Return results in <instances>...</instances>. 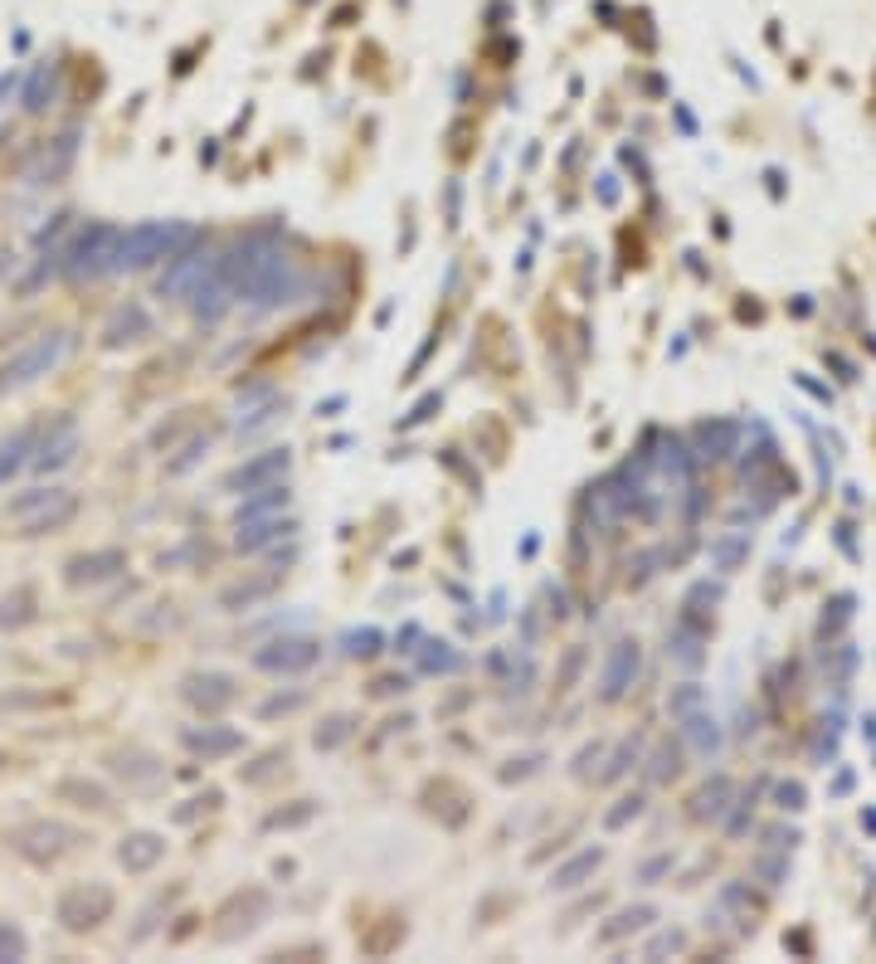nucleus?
Segmentation results:
<instances>
[{"label": "nucleus", "instance_id": "14", "mask_svg": "<svg viewBox=\"0 0 876 964\" xmlns=\"http://www.w3.org/2000/svg\"><path fill=\"white\" fill-rule=\"evenodd\" d=\"M292 531H297V521L292 517H254V521H239V551L244 556H258L263 546H278V541H288Z\"/></svg>", "mask_w": 876, "mask_h": 964}, {"label": "nucleus", "instance_id": "24", "mask_svg": "<svg viewBox=\"0 0 876 964\" xmlns=\"http://www.w3.org/2000/svg\"><path fill=\"white\" fill-rule=\"evenodd\" d=\"M657 921V906H628L619 916H609V926H599V945H614L623 935H633V930H648Z\"/></svg>", "mask_w": 876, "mask_h": 964}, {"label": "nucleus", "instance_id": "35", "mask_svg": "<svg viewBox=\"0 0 876 964\" xmlns=\"http://www.w3.org/2000/svg\"><path fill=\"white\" fill-rule=\"evenodd\" d=\"M711 556H716V565H721V570H735L740 560L750 556V541H745V536H721V541L711 546Z\"/></svg>", "mask_w": 876, "mask_h": 964}, {"label": "nucleus", "instance_id": "5", "mask_svg": "<svg viewBox=\"0 0 876 964\" xmlns=\"http://www.w3.org/2000/svg\"><path fill=\"white\" fill-rule=\"evenodd\" d=\"M112 916V891L103 882H78L59 896V921L69 930H93Z\"/></svg>", "mask_w": 876, "mask_h": 964}, {"label": "nucleus", "instance_id": "11", "mask_svg": "<svg viewBox=\"0 0 876 964\" xmlns=\"http://www.w3.org/2000/svg\"><path fill=\"white\" fill-rule=\"evenodd\" d=\"M288 468H292L288 448H268V453L249 458V463H239V468L224 478V487H229V492H254V487H263V482H278Z\"/></svg>", "mask_w": 876, "mask_h": 964}, {"label": "nucleus", "instance_id": "13", "mask_svg": "<svg viewBox=\"0 0 876 964\" xmlns=\"http://www.w3.org/2000/svg\"><path fill=\"white\" fill-rule=\"evenodd\" d=\"M701 648H706V624L696 619L692 609H682V619L667 633V653H672V663H682V668H701V658H706Z\"/></svg>", "mask_w": 876, "mask_h": 964}, {"label": "nucleus", "instance_id": "26", "mask_svg": "<svg viewBox=\"0 0 876 964\" xmlns=\"http://www.w3.org/2000/svg\"><path fill=\"white\" fill-rule=\"evenodd\" d=\"M380 648H385V633H380V629H351L346 638H341V653H346V658H356V663H370Z\"/></svg>", "mask_w": 876, "mask_h": 964}, {"label": "nucleus", "instance_id": "48", "mask_svg": "<svg viewBox=\"0 0 876 964\" xmlns=\"http://www.w3.org/2000/svg\"><path fill=\"white\" fill-rule=\"evenodd\" d=\"M765 838H769V848H779V853H784V848H794V843H799V833H794V828H769Z\"/></svg>", "mask_w": 876, "mask_h": 964}, {"label": "nucleus", "instance_id": "10", "mask_svg": "<svg viewBox=\"0 0 876 964\" xmlns=\"http://www.w3.org/2000/svg\"><path fill=\"white\" fill-rule=\"evenodd\" d=\"M263 916H268V891L249 887V891H239V896H229V901H224V911H219V921H224V926H219L215 935H219V940H239V935H249Z\"/></svg>", "mask_w": 876, "mask_h": 964}, {"label": "nucleus", "instance_id": "23", "mask_svg": "<svg viewBox=\"0 0 876 964\" xmlns=\"http://www.w3.org/2000/svg\"><path fill=\"white\" fill-rule=\"evenodd\" d=\"M682 736H687V745H692L701 760H711V755H721V726L711 721V716H701V711H692V716H682Z\"/></svg>", "mask_w": 876, "mask_h": 964}, {"label": "nucleus", "instance_id": "29", "mask_svg": "<svg viewBox=\"0 0 876 964\" xmlns=\"http://www.w3.org/2000/svg\"><path fill=\"white\" fill-rule=\"evenodd\" d=\"M59 799H78V809H108V789H103V784H88V779H64V784H59Z\"/></svg>", "mask_w": 876, "mask_h": 964}, {"label": "nucleus", "instance_id": "20", "mask_svg": "<svg viewBox=\"0 0 876 964\" xmlns=\"http://www.w3.org/2000/svg\"><path fill=\"white\" fill-rule=\"evenodd\" d=\"M288 502H292L288 482H263V487H254V492L244 497V507H239V521L273 517V512H278V507H288Z\"/></svg>", "mask_w": 876, "mask_h": 964}, {"label": "nucleus", "instance_id": "16", "mask_svg": "<svg viewBox=\"0 0 876 964\" xmlns=\"http://www.w3.org/2000/svg\"><path fill=\"white\" fill-rule=\"evenodd\" d=\"M142 336H151V317H146L142 302H127V307L112 312L103 341H108V346H127V341H142Z\"/></svg>", "mask_w": 876, "mask_h": 964}, {"label": "nucleus", "instance_id": "19", "mask_svg": "<svg viewBox=\"0 0 876 964\" xmlns=\"http://www.w3.org/2000/svg\"><path fill=\"white\" fill-rule=\"evenodd\" d=\"M166 853V838H156V833H132L122 848H117V862L127 867V872H151L156 862Z\"/></svg>", "mask_w": 876, "mask_h": 964}, {"label": "nucleus", "instance_id": "39", "mask_svg": "<svg viewBox=\"0 0 876 964\" xmlns=\"http://www.w3.org/2000/svg\"><path fill=\"white\" fill-rule=\"evenodd\" d=\"M49 98H54V74H49V69H39L35 83H30V93H25V108L44 112V108H49Z\"/></svg>", "mask_w": 876, "mask_h": 964}, {"label": "nucleus", "instance_id": "21", "mask_svg": "<svg viewBox=\"0 0 876 964\" xmlns=\"http://www.w3.org/2000/svg\"><path fill=\"white\" fill-rule=\"evenodd\" d=\"M730 794H735V784H730L726 775L706 779V784H701V789L692 794V818H726Z\"/></svg>", "mask_w": 876, "mask_h": 964}, {"label": "nucleus", "instance_id": "42", "mask_svg": "<svg viewBox=\"0 0 876 964\" xmlns=\"http://www.w3.org/2000/svg\"><path fill=\"white\" fill-rule=\"evenodd\" d=\"M774 804H779L784 814H799V809H803V784H799V779H784V784L774 789Z\"/></svg>", "mask_w": 876, "mask_h": 964}, {"label": "nucleus", "instance_id": "46", "mask_svg": "<svg viewBox=\"0 0 876 964\" xmlns=\"http://www.w3.org/2000/svg\"><path fill=\"white\" fill-rule=\"evenodd\" d=\"M599 760H604V745H599V741H594V745H584V750H580V755H575V775H589V770H594V765H599Z\"/></svg>", "mask_w": 876, "mask_h": 964}, {"label": "nucleus", "instance_id": "40", "mask_svg": "<svg viewBox=\"0 0 876 964\" xmlns=\"http://www.w3.org/2000/svg\"><path fill=\"white\" fill-rule=\"evenodd\" d=\"M278 765H288V750H268V755L258 760L254 770H244V784H258V779L278 775Z\"/></svg>", "mask_w": 876, "mask_h": 964}, {"label": "nucleus", "instance_id": "51", "mask_svg": "<svg viewBox=\"0 0 876 964\" xmlns=\"http://www.w3.org/2000/svg\"><path fill=\"white\" fill-rule=\"evenodd\" d=\"M580 663H584V653H580V648H575V653H570V663H565V672H560V687H565V682H575V672H580Z\"/></svg>", "mask_w": 876, "mask_h": 964}, {"label": "nucleus", "instance_id": "17", "mask_svg": "<svg viewBox=\"0 0 876 964\" xmlns=\"http://www.w3.org/2000/svg\"><path fill=\"white\" fill-rule=\"evenodd\" d=\"M117 570H127V556L122 551H98V556H78L69 560V585H98Z\"/></svg>", "mask_w": 876, "mask_h": 964}, {"label": "nucleus", "instance_id": "38", "mask_svg": "<svg viewBox=\"0 0 876 964\" xmlns=\"http://www.w3.org/2000/svg\"><path fill=\"white\" fill-rule=\"evenodd\" d=\"M25 950H30L25 930H15L10 921H0V960H25Z\"/></svg>", "mask_w": 876, "mask_h": 964}, {"label": "nucleus", "instance_id": "15", "mask_svg": "<svg viewBox=\"0 0 876 964\" xmlns=\"http://www.w3.org/2000/svg\"><path fill=\"white\" fill-rule=\"evenodd\" d=\"M599 862H604V848H580L570 862H560V867L550 872V891H580L584 882L599 872Z\"/></svg>", "mask_w": 876, "mask_h": 964}, {"label": "nucleus", "instance_id": "27", "mask_svg": "<svg viewBox=\"0 0 876 964\" xmlns=\"http://www.w3.org/2000/svg\"><path fill=\"white\" fill-rule=\"evenodd\" d=\"M696 439H701V458H726L735 448V424H701Z\"/></svg>", "mask_w": 876, "mask_h": 964}, {"label": "nucleus", "instance_id": "25", "mask_svg": "<svg viewBox=\"0 0 876 964\" xmlns=\"http://www.w3.org/2000/svg\"><path fill=\"white\" fill-rule=\"evenodd\" d=\"M73 448H78V434H73V424L64 419V424H59V439L44 444V453L35 458V468H44V473H49V468H64V463L73 458Z\"/></svg>", "mask_w": 876, "mask_h": 964}, {"label": "nucleus", "instance_id": "32", "mask_svg": "<svg viewBox=\"0 0 876 964\" xmlns=\"http://www.w3.org/2000/svg\"><path fill=\"white\" fill-rule=\"evenodd\" d=\"M30 590H15L10 599H0V629H20V624H30Z\"/></svg>", "mask_w": 876, "mask_h": 964}, {"label": "nucleus", "instance_id": "30", "mask_svg": "<svg viewBox=\"0 0 876 964\" xmlns=\"http://www.w3.org/2000/svg\"><path fill=\"white\" fill-rule=\"evenodd\" d=\"M419 668L434 672V677L438 672H458L463 668V653H453L448 643H424V648H419Z\"/></svg>", "mask_w": 876, "mask_h": 964}, {"label": "nucleus", "instance_id": "49", "mask_svg": "<svg viewBox=\"0 0 876 964\" xmlns=\"http://www.w3.org/2000/svg\"><path fill=\"white\" fill-rule=\"evenodd\" d=\"M633 760H638V755H633V745H623L619 755H614V765H609V770H604V779H619L623 770H628V765H633Z\"/></svg>", "mask_w": 876, "mask_h": 964}, {"label": "nucleus", "instance_id": "36", "mask_svg": "<svg viewBox=\"0 0 876 964\" xmlns=\"http://www.w3.org/2000/svg\"><path fill=\"white\" fill-rule=\"evenodd\" d=\"M638 814H643V794H623L619 804L604 814V828H609V833H619V828H628Z\"/></svg>", "mask_w": 876, "mask_h": 964}, {"label": "nucleus", "instance_id": "52", "mask_svg": "<svg viewBox=\"0 0 876 964\" xmlns=\"http://www.w3.org/2000/svg\"><path fill=\"white\" fill-rule=\"evenodd\" d=\"M599 200H604V205H614V200H619V186H614V176H604V186H599Z\"/></svg>", "mask_w": 876, "mask_h": 964}, {"label": "nucleus", "instance_id": "47", "mask_svg": "<svg viewBox=\"0 0 876 964\" xmlns=\"http://www.w3.org/2000/svg\"><path fill=\"white\" fill-rule=\"evenodd\" d=\"M434 409H438V395H424L419 405H414V409H409V414H404V424H424V419H429Z\"/></svg>", "mask_w": 876, "mask_h": 964}, {"label": "nucleus", "instance_id": "33", "mask_svg": "<svg viewBox=\"0 0 876 964\" xmlns=\"http://www.w3.org/2000/svg\"><path fill=\"white\" fill-rule=\"evenodd\" d=\"M687 950V935L682 930H657L653 940L643 945V960H662V955H682Z\"/></svg>", "mask_w": 876, "mask_h": 964}, {"label": "nucleus", "instance_id": "50", "mask_svg": "<svg viewBox=\"0 0 876 964\" xmlns=\"http://www.w3.org/2000/svg\"><path fill=\"white\" fill-rule=\"evenodd\" d=\"M404 687H409L404 677H380V682H375L370 692H375V697H395V692H404Z\"/></svg>", "mask_w": 876, "mask_h": 964}, {"label": "nucleus", "instance_id": "8", "mask_svg": "<svg viewBox=\"0 0 876 964\" xmlns=\"http://www.w3.org/2000/svg\"><path fill=\"white\" fill-rule=\"evenodd\" d=\"M317 658H322V643H317V638H273L268 648L254 653V668L278 677V672H307Z\"/></svg>", "mask_w": 876, "mask_h": 964}, {"label": "nucleus", "instance_id": "2", "mask_svg": "<svg viewBox=\"0 0 876 964\" xmlns=\"http://www.w3.org/2000/svg\"><path fill=\"white\" fill-rule=\"evenodd\" d=\"M117 239H122V229H112V224H88V229L73 239V249L64 254V278L88 283V278L112 273V263H117Z\"/></svg>", "mask_w": 876, "mask_h": 964}, {"label": "nucleus", "instance_id": "9", "mask_svg": "<svg viewBox=\"0 0 876 964\" xmlns=\"http://www.w3.org/2000/svg\"><path fill=\"white\" fill-rule=\"evenodd\" d=\"M638 668H643L638 643H633V638L614 643L609 658H604V672H599V697H604V702H623L628 687H633V677H638Z\"/></svg>", "mask_w": 876, "mask_h": 964}, {"label": "nucleus", "instance_id": "34", "mask_svg": "<svg viewBox=\"0 0 876 964\" xmlns=\"http://www.w3.org/2000/svg\"><path fill=\"white\" fill-rule=\"evenodd\" d=\"M682 775V755L672 750V745H657V755H653V770H648V779L653 784H672V779Z\"/></svg>", "mask_w": 876, "mask_h": 964}, {"label": "nucleus", "instance_id": "31", "mask_svg": "<svg viewBox=\"0 0 876 964\" xmlns=\"http://www.w3.org/2000/svg\"><path fill=\"white\" fill-rule=\"evenodd\" d=\"M30 444H35V434L30 429H20L15 439H5V448H0V482L10 478L20 463H25V453H30Z\"/></svg>", "mask_w": 876, "mask_h": 964}, {"label": "nucleus", "instance_id": "12", "mask_svg": "<svg viewBox=\"0 0 876 964\" xmlns=\"http://www.w3.org/2000/svg\"><path fill=\"white\" fill-rule=\"evenodd\" d=\"M234 697H239V682L229 672H195V677H185V702L200 706V711H224Z\"/></svg>", "mask_w": 876, "mask_h": 964}, {"label": "nucleus", "instance_id": "45", "mask_svg": "<svg viewBox=\"0 0 876 964\" xmlns=\"http://www.w3.org/2000/svg\"><path fill=\"white\" fill-rule=\"evenodd\" d=\"M536 770H541V755H521V760H511L507 770H502V779L511 784V779H526V775H536Z\"/></svg>", "mask_w": 876, "mask_h": 964}, {"label": "nucleus", "instance_id": "37", "mask_svg": "<svg viewBox=\"0 0 876 964\" xmlns=\"http://www.w3.org/2000/svg\"><path fill=\"white\" fill-rule=\"evenodd\" d=\"M307 818H317V804H312V799H297V809L268 814L263 818V828H297V823H307Z\"/></svg>", "mask_w": 876, "mask_h": 964}, {"label": "nucleus", "instance_id": "7", "mask_svg": "<svg viewBox=\"0 0 876 964\" xmlns=\"http://www.w3.org/2000/svg\"><path fill=\"white\" fill-rule=\"evenodd\" d=\"M15 853L30 857V862H54V857L73 848L78 843V833L64 828V823H49V818H39V823H25V828H15Z\"/></svg>", "mask_w": 876, "mask_h": 964}, {"label": "nucleus", "instance_id": "22", "mask_svg": "<svg viewBox=\"0 0 876 964\" xmlns=\"http://www.w3.org/2000/svg\"><path fill=\"white\" fill-rule=\"evenodd\" d=\"M278 585H283V575H258V580H244V585L224 590V594H219V604H224L229 614H239V609H254L258 599H268Z\"/></svg>", "mask_w": 876, "mask_h": 964}, {"label": "nucleus", "instance_id": "6", "mask_svg": "<svg viewBox=\"0 0 876 964\" xmlns=\"http://www.w3.org/2000/svg\"><path fill=\"white\" fill-rule=\"evenodd\" d=\"M210 259H215V254H210V244L195 234L181 254H171V268L161 273V297H190V293H195V283L205 278Z\"/></svg>", "mask_w": 876, "mask_h": 964}, {"label": "nucleus", "instance_id": "43", "mask_svg": "<svg viewBox=\"0 0 876 964\" xmlns=\"http://www.w3.org/2000/svg\"><path fill=\"white\" fill-rule=\"evenodd\" d=\"M701 702H706V692H701L696 682H687L682 692H672V702H667V706H672L677 716H692V711H696V706H701Z\"/></svg>", "mask_w": 876, "mask_h": 964}, {"label": "nucleus", "instance_id": "18", "mask_svg": "<svg viewBox=\"0 0 876 964\" xmlns=\"http://www.w3.org/2000/svg\"><path fill=\"white\" fill-rule=\"evenodd\" d=\"M195 755H205V760H224V755H234L239 745H244V736L239 731H229V726H205V731H185L181 736Z\"/></svg>", "mask_w": 876, "mask_h": 964}, {"label": "nucleus", "instance_id": "3", "mask_svg": "<svg viewBox=\"0 0 876 964\" xmlns=\"http://www.w3.org/2000/svg\"><path fill=\"white\" fill-rule=\"evenodd\" d=\"M69 346H73L69 332L39 336L35 346H25L20 356H10V361L0 366V390H20V385H30V380H39V375H49L64 356H69Z\"/></svg>", "mask_w": 876, "mask_h": 964}, {"label": "nucleus", "instance_id": "41", "mask_svg": "<svg viewBox=\"0 0 876 964\" xmlns=\"http://www.w3.org/2000/svg\"><path fill=\"white\" fill-rule=\"evenodd\" d=\"M667 872H672V853H657V857H648V862L638 867V882H643V887H657Z\"/></svg>", "mask_w": 876, "mask_h": 964}, {"label": "nucleus", "instance_id": "28", "mask_svg": "<svg viewBox=\"0 0 876 964\" xmlns=\"http://www.w3.org/2000/svg\"><path fill=\"white\" fill-rule=\"evenodd\" d=\"M351 736H356V716H327V721L317 726L312 745H317V750H336V745H346Z\"/></svg>", "mask_w": 876, "mask_h": 964}, {"label": "nucleus", "instance_id": "4", "mask_svg": "<svg viewBox=\"0 0 876 964\" xmlns=\"http://www.w3.org/2000/svg\"><path fill=\"white\" fill-rule=\"evenodd\" d=\"M73 512H78V502H73L69 492H59V487H39V492H25V497L10 502V517L20 521L25 531H54V526H64Z\"/></svg>", "mask_w": 876, "mask_h": 964}, {"label": "nucleus", "instance_id": "1", "mask_svg": "<svg viewBox=\"0 0 876 964\" xmlns=\"http://www.w3.org/2000/svg\"><path fill=\"white\" fill-rule=\"evenodd\" d=\"M190 239H195V229H190L185 220H146V224H137V229H122L112 273H137V268H151V263L181 254Z\"/></svg>", "mask_w": 876, "mask_h": 964}, {"label": "nucleus", "instance_id": "44", "mask_svg": "<svg viewBox=\"0 0 876 964\" xmlns=\"http://www.w3.org/2000/svg\"><path fill=\"white\" fill-rule=\"evenodd\" d=\"M302 702H307V692H288V697H273V702H263V706H258V716H263V721H273V716H283V711H297Z\"/></svg>", "mask_w": 876, "mask_h": 964}]
</instances>
